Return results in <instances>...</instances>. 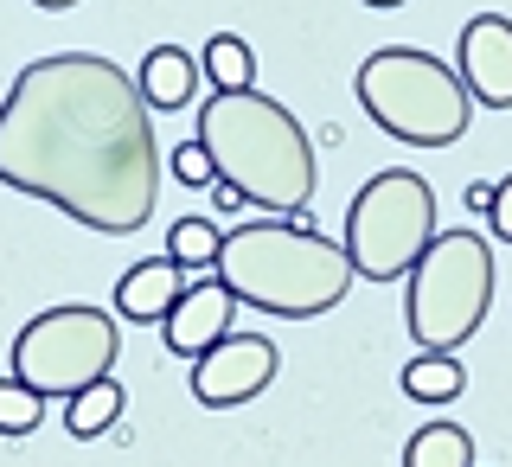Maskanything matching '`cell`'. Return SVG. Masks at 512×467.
<instances>
[{
  "label": "cell",
  "instance_id": "cell-1",
  "mask_svg": "<svg viewBox=\"0 0 512 467\" xmlns=\"http://www.w3.org/2000/svg\"><path fill=\"white\" fill-rule=\"evenodd\" d=\"M0 186L32 192L84 231H141L160 199L154 109L141 84L96 52L32 58L0 103Z\"/></svg>",
  "mask_w": 512,
  "mask_h": 467
},
{
  "label": "cell",
  "instance_id": "cell-2",
  "mask_svg": "<svg viewBox=\"0 0 512 467\" xmlns=\"http://www.w3.org/2000/svg\"><path fill=\"white\" fill-rule=\"evenodd\" d=\"M199 141L218 160V180H231L256 212H308L320 167L314 141L263 90H212L199 109Z\"/></svg>",
  "mask_w": 512,
  "mask_h": 467
},
{
  "label": "cell",
  "instance_id": "cell-3",
  "mask_svg": "<svg viewBox=\"0 0 512 467\" xmlns=\"http://www.w3.org/2000/svg\"><path fill=\"white\" fill-rule=\"evenodd\" d=\"M212 276L237 295V308L282 314V320H314L333 314L352 288V256L346 244H327L320 231L295 218H263L224 231Z\"/></svg>",
  "mask_w": 512,
  "mask_h": 467
},
{
  "label": "cell",
  "instance_id": "cell-4",
  "mask_svg": "<svg viewBox=\"0 0 512 467\" xmlns=\"http://www.w3.org/2000/svg\"><path fill=\"white\" fill-rule=\"evenodd\" d=\"M359 109L372 116L391 141L410 148H455L474 122V96L455 64L416 52V45H384L359 64Z\"/></svg>",
  "mask_w": 512,
  "mask_h": 467
},
{
  "label": "cell",
  "instance_id": "cell-5",
  "mask_svg": "<svg viewBox=\"0 0 512 467\" xmlns=\"http://www.w3.org/2000/svg\"><path fill=\"white\" fill-rule=\"evenodd\" d=\"M493 308V244L474 231H436L423 263L410 269V340L416 352H461Z\"/></svg>",
  "mask_w": 512,
  "mask_h": 467
},
{
  "label": "cell",
  "instance_id": "cell-6",
  "mask_svg": "<svg viewBox=\"0 0 512 467\" xmlns=\"http://www.w3.org/2000/svg\"><path fill=\"white\" fill-rule=\"evenodd\" d=\"M436 244V192L423 173L384 167L372 173L346 205V256L352 276L365 282H397L423 263V250Z\"/></svg>",
  "mask_w": 512,
  "mask_h": 467
},
{
  "label": "cell",
  "instance_id": "cell-7",
  "mask_svg": "<svg viewBox=\"0 0 512 467\" xmlns=\"http://www.w3.org/2000/svg\"><path fill=\"white\" fill-rule=\"evenodd\" d=\"M116 352H122L116 314L90 308V301H71V308H45L20 327V340H13V378L32 384L39 397H77V391L109 378Z\"/></svg>",
  "mask_w": 512,
  "mask_h": 467
},
{
  "label": "cell",
  "instance_id": "cell-8",
  "mask_svg": "<svg viewBox=\"0 0 512 467\" xmlns=\"http://www.w3.org/2000/svg\"><path fill=\"white\" fill-rule=\"evenodd\" d=\"M276 372H282L276 340H263V333H231V340H218L192 365V397H199L205 410H237V404H250V397H263L269 384H276Z\"/></svg>",
  "mask_w": 512,
  "mask_h": 467
},
{
  "label": "cell",
  "instance_id": "cell-9",
  "mask_svg": "<svg viewBox=\"0 0 512 467\" xmlns=\"http://www.w3.org/2000/svg\"><path fill=\"white\" fill-rule=\"evenodd\" d=\"M461 84L480 109H512V20L506 13H474L461 26Z\"/></svg>",
  "mask_w": 512,
  "mask_h": 467
},
{
  "label": "cell",
  "instance_id": "cell-10",
  "mask_svg": "<svg viewBox=\"0 0 512 467\" xmlns=\"http://www.w3.org/2000/svg\"><path fill=\"white\" fill-rule=\"evenodd\" d=\"M231 314H237V295H231L218 276H199V282L180 295V308L167 314V327H160V333H167V352H173V359H192V365H199L218 340H231Z\"/></svg>",
  "mask_w": 512,
  "mask_h": 467
},
{
  "label": "cell",
  "instance_id": "cell-11",
  "mask_svg": "<svg viewBox=\"0 0 512 467\" xmlns=\"http://www.w3.org/2000/svg\"><path fill=\"white\" fill-rule=\"evenodd\" d=\"M186 269L173 263V256H148V263H135L128 276L116 282V314L122 320H135V327H167V314L180 308V295H186Z\"/></svg>",
  "mask_w": 512,
  "mask_h": 467
},
{
  "label": "cell",
  "instance_id": "cell-12",
  "mask_svg": "<svg viewBox=\"0 0 512 467\" xmlns=\"http://www.w3.org/2000/svg\"><path fill=\"white\" fill-rule=\"evenodd\" d=\"M141 96H148L154 116L192 109V96H199V58H192L186 45H154V52L141 58Z\"/></svg>",
  "mask_w": 512,
  "mask_h": 467
},
{
  "label": "cell",
  "instance_id": "cell-13",
  "mask_svg": "<svg viewBox=\"0 0 512 467\" xmlns=\"http://www.w3.org/2000/svg\"><path fill=\"white\" fill-rule=\"evenodd\" d=\"M397 384H404V397H416V404H455L468 391V365L455 352H416Z\"/></svg>",
  "mask_w": 512,
  "mask_h": 467
},
{
  "label": "cell",
  "instance_id": "cell-14",
  "mask_svg": "<svg viewBox=\"0 0 512 467\" xmlns=\"http://www.w3.org/2000/svg\"><path fill=\"white\" fill-rule=\"evenodd\" d=\"M404 467H474V436L461 423H423L404 442Z\"/></svg>",
  "mask_w": 512,
  "mask_h": 467
},
{
  "label": "cell",
  "instance_id": "cell-15",
  "mask_svg": "<svg viewBox=\"0 0 512 467\" xmlns=\"http://www.w3.org/2000/svg\"><path fill=\"white\" fill-rule=\"evenodd\" d=\"M116 416H122V384L116 378H103V384H90V391L64 397V429H71L77 442H96L103 429H116Z\"/></svg>",
  "mask_w": 512,
  "mask_h": 467
},
{
  "label": "cell",
  "instance_id": "cell-16",
  "mask_svg": "<svg viewBox=\"0 0 512 467\" xmlns=\"http://www.w3.org/2000/svg\"><path fill=\"white\" fill-rule=\"evenodd\" d=\"M218 250H224V231L212 218H180L167 231V256L186 269V276H205V269H218Z\"/></svg>",
  "mask_w": 512,
  "mask_h": 467
},
{
  "label": "cell",
  "instance_id": "cell-17",
  "mask_svg": "<svg viewBox=\"0 0 512 467\" xmlns=\"http://www.w3.org/2000/svg\"><path fill=\"white\" fill-rule=\"evenodd\" d=\"M205 77H212V90H256V52L237 32H218V39H205Z\"/></svg>",
  "mask_w": 512,
  "mask_h": 467
},
{
  "label": "cell",
  "instance_id": "cell-18",
  "mask_svg": "<svg viewBox=\"0 0 512 467\" xmlns=\"http://www.w3.org/2000/svg\"><path fill=\"white\" fill-rule=\"evenodd\" d=\"M45 404L52 397H39L32 384H20V378H0V436H32V429L45 423Z\"/></svg>",
  "mask_w": 512,
  "mask_h": 467
},
{
  "label": "cell",
  "instance_id": "cell-19",
  "mask_svg": "<svg viewBox=\"0 0 512 467\" xmlns=\"http://www.w3.org/2000/svg\"><path fill=\"white\" fill-rule=\"evenodd\" d=\"M173 180L180 186H218V160L205 154V141H186V148H173Z\"/></svg>",
  "mask_w": 512,
  "mask_h": 467
},
{
  "label": "cell",
  "instance_id": "cell-20",
  "mask_svg": "<svg viewBox=\"0 0 512 467\" xmlns=\"http://www.w3.org/2000/svg\"><path fill=\"white\" fill-rule=\"evenodd\" d=\"M487 231L500 237V244H512V180L493 186V212H487Z\"/></svg>",
  "mask_w": 512,
  "mask_h": 467
},
{
  "label": "cell",
  "instance_id": "cell-21",
  "mask_svg": "<svg viewBox=\"0 0 512 467\" xmlns=\"http://www.w3.org/2000/svg\"><path fill=\"white\" fill-rule=\"evenodd\" d=\"M205 192H212V205H218V212H244V205H250V199H244V192H237L231 180H218V186H205Z\"/></svg>",
  "mask_w": 512,
  "mask_h": 467
},
{
  "label": "cell",
  "instance_id": "cell-22",
  "mask_svg": "<svg viewBox=\"0 0 512 467\" xmlns=\"http://www.w3.org/2000/svg\"><path fill=\"white\" fill-rule=\"evenodd\" d=\"M468 205L474 212H493V186H468Z\"/></svg>",
  "mask_w": 512,
  "mask_h": 467
},
{
  "label": "cell",
  "instance_id": "cell-23",
  "mask_svg": "<svg viewBox=\"0 0 512 467\" xmlns=\"http://www.w3.org/2000/svg\"><path fill=\"white\" fill-rule=\"evenodd\" d=\"M32 7H45V13H71V7H84V0H32Z\"/></svg>",
  "mask_w": 512,
  "mask_h": 467
},
{
  "label": "cell",
  "instance_id": "cell-24",
  "mask_svg": "<svg viewBox=\"0 0 512 467\" xmlns=\"http://www.w3.org/2000/svg\"><path fill=\"white\" fill-rule=\"evenodd\" d=\"M365 7H384V13H391V7H404V0H365Z\"/></svg>",
  "mask_w": 512,
  "mask_h": 467
}]
</instances>
